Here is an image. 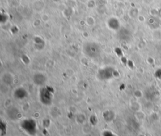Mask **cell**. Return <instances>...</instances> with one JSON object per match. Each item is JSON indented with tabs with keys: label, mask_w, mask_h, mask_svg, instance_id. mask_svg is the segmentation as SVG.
I'll return each mask as SVG.
<instances>
[{
	"label": "cell",
	"mask_w": 161,
	"mask_h": 136,
	"mask_svg": "<svg viewBox=\"0 0 161 136\" xmlns=\"http://www.w3.org/2000/svg\"><path fill=\"white\" fill-rule=\"evenodd\" d=\"M84 53L87 57L95 58L100 53V48L97 43L94 42L87 43L84 46Z\"/></svg>",
	"instance_id": "6da1fadb"
},
{
	"label": "cell",
	"mask_w": 161,
	"mask_h": 136,
	"mask_svg": "<svg viewBox=\"0 0 161 136\" xmlns=\"http://www.w3.org/2000/svg\"><path fill=\"white\" fill-rule=\"evenodd\" d=\"M114 70L112 68L107 67L100 70L98 73V77L100 80H108L113 77Z\"/></svg>",
	"instance_id": "7a4b0ae2"
},
{
	"label": "cell",
	"mask_w": 161,
	"mask_h": 136,
	"mask_svg": "<svg viewBox=\"0 0 161 136\" xmlns=\"http://www.w3.org/2000/svg\"><path fill=\"white\" fill-rule=\"evenodd\" d=\"M52 94L50 90L47 88H44L40 93V100L44 105H49L51 104Z\"/></svg>",
	"instance_id": "3957f363"
},
{
	"label": "cell",
	"mask_w": 161,
	"mask_h": 136,
	"mask_svg": "<svg viewBox=\"0 0 161 136\" xmlns=\"http://www.w3.org/2000/svg\"><path fill=\"white\" fill-rule=\"evenodd\" d=\"M35 126H36V123H35L33 120H32V119L25 120L22 123L23 128L25 129V130L29 132H33L35 129Z\"/></svg>",
	"instance_id": "277c9868"
},
{
	"label": "cell",
	"mask_w": 161,
	"mask_h": 136,
	"mask_svg": "<svg viewBox=\"0 0 161 136\" xmlns=\"http://www.w3.org/2000/svg\"><path fill=\"white\" fill-rule=\"evenodd\" d=\"M34 82L39 86L44 85L46 82V77L42 74H37L34 75L33 77Z\"/></svg>",
	"instance_id": "5b68a950"
},
{
	"label": "cell",
	"mask_w": 161,
	"mask_h": 136,
	"mask_svg": "<svg viewBox=\"0 0 161 136\" xmlns=\"http://www.w3.org/2000/svg\"><path fill=\"white\" fill-rule=\"evenodd\" d=\"M27 95V92L22 88L18 89L15 92V96L19 99H23Z\"/></svg>",
	"instance_id": "8992f818"
},
{
	"label": "cell",
	"mask_w": 161,
	"mask_h": 136,
	"mask_svg": "<svg viewBox=\"0 0 161 136\" xmlns=\"http://www.w3.org/2000/svg\"><path fill=\"white\" fill-rule=\"evenodd\" d=\"M109 26L113 29H117L119 27L118 21L115 19H112L109 21Z\"/></svg>",
	"instance_id": "52a82bcc"
}]
</instances>
